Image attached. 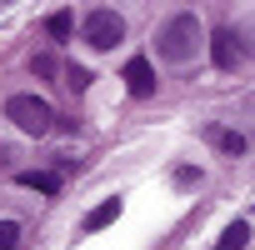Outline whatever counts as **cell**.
Instances as JSON below:
<instances>
[{"label": "cell", "mask_w": 255, "mask_h": 250, "mask_svg": "<svg viewBox=\"0 0 255 250\" xmlns=\"http://www.w3.org/2000/svg\"><path fill=\"white\" fill-rule=\"evenodd\" d=\"M20 245V225L15 220H0V250H15Z\"/></svg>", "instance_id": "11"}, {"label": "cell", "mask_w": 255, "mask_h": 250, "mask_svg": "<svg viewBox=\"0 0 255 250\" xmlns=\"http://www.w3.org/2000/svg\"><path fill=\"white\" fill-rule=\"evenodd\" d=\"M80 40L90 45V50H115L120 40H125V20L115 15V10H90L85 15V25H80Z\"/></svg>", "instance_id": "3"}, {"label": "cell", "mask_w": 255, "mask_h": 250, "mask_svg": "<svg viewBox=\"0 0 255 250\" xmlns=\"http://www.w3.org/2000/svg\"><path fill=\"white\" fill-rule=\"evenodd\" d=\"M45 30H50L55 40H65V35H70V10H55V15L45 20Z\"/></svg>", "instance_id": "10"}, {"label": "cell", "mask_w": 255, "mask_h": 250, "mask_svg": "<svg viewBox=\"0 0 255 250\" xmlns=\"http://www.w3.org/2000/svg\"><path fill=\"white\" fill-rule=\"evenodd\" d=\"M235 35H240V40H250V45H245V55H255V20H250L245 30H235Z\"/></svg>", "instance_id": "14"}, {"label": "cell", "mask_w": 255, "mask_h": 250, "mask_svg": "<svg viewBox=\"0 0 255 250\" xmlns=\"http://www.w3.org/2000/svg\"><path fill=\"white\" fill-rule=\"evenodd\" d=\"M205 140H210L215 150H225V155H240V150H245V135H240V130H225V125H205Z\"/></svg>", "instance_id": "6"}, {"label": "cell", "mask_w": 255, "mask_h": 250, "mask_svg": "<svg viewBox=\"0 0 255 250\" xmlns=\"http://www.w3.org/2000/svg\"><path fill=\"white\" fill-rule=\"evenodd\" d=\"M115 215H120V195H110V200H100V205H95V210L85 215V230H105V225H110Z\"/></svg>", "instance_id": "7"}, {"label": "cell", "mask_w": 255, "mask_h": 250, "mask_svg": "<svg viewBox=\"0 0 255 250\" xmlns=\"http://www.w3.org/2000/svg\"><path fill=\"white\" fill-rule=\"evenodd\" d=\"M245 245H250V225H245V220H230L215 250H245Z\"/></svg>", "instance_id": "9"}, {"label": "cell", "mask_w": 255, "mask_h": 250, "mask_svg": "<svg viewBox=\"0 0 255 250\" xmlns=\"http://www.w3.org/2000/svg\"><path fill=\"white\" fill-rule=\"evenodd\" d=\"M175 185H200V170H195V165H180V170H175Z\"/></svg>", "instance_id": "13"}, {"label": "cell", "mask_w": 255, "mask_h": 250, "mask_svg": "<svg viewBox=\"0 0 255 250\" xmlns=\"http://www.w3.org/2000/svg\"><path fill=\"white\" fill-rule=\"evenodd\" d=\"M240 55H245V50H240V35H235V30H215V35H210V60H215L220 70H235Z\"/></svg>", "instance_id": "4"}, {"label": "cell", "mask_w": 255, "mask_h": 250, "mask_svg": "<svg viewBox=\"0 0 255 250\" xmlns=\"http://www.w3.org/2000/svg\"><path fill=\"white\" fill-rule=\"evenodd\" d=\"M125 85H130V95H155V65L145 60V55H135L130 65H125Z\"/></svg>", "instance_id": "5"}, {"label": "cell", "mask_w": 255, "mask_h": 250, "mask_svg": "<svg viewBox=\"0 0 255 250\" xmlns=\"http://www.w3.org/2000/svg\"><path fill=\"white\" fill-rule=\"evenodd\" d=\"M5 120H15V130H25V135H45L55 125V110L40 95H10L5 100Z\"/></svg>", "instance_id": "2"}, {"label": "cell", "mask_w": 255, "mask_h": 250, "mask_svg": "<svg viewBox=\"0 0 255 250\" xmlns=\"http://www.w3.org/2000/svg\"><path fill=\"white\" fill-rule=\"evenodd\" d=\"M15 180H20L25 190H40V195H55V190H60V175H40V170H20Z\"/></svg>", "instance_id": "8"}, {"label": "cell", "mask_w": 255, "mask_h": 250, "mask_svg": "<svg viewBox=\"0 0 255 250\" xmlns=\"http://www.w3.org/2000/svg\"><path fill=\"white\" fill-rule=\"evenodd\" d=\"M65 85L85 90V85H90V70H85V65H70V70H65Z\"/></svg>", "instance_id": "12"}, {"label": "cell", "mask_w": 255, "mask_h": 250, "mask_svg": "<svg viewBox=\"0 0 255 250\" xmlns=\"http://www.w3.org/2000/svg\"><path fill=\"white\" fill-rule=\"evenodd\" d=\"M200 45H205V25H200L195 10H175V15L160 25V35H155V50H160V60H170V65H185Z\"/></svg>", "instance_id": "1"}]
</instances>
